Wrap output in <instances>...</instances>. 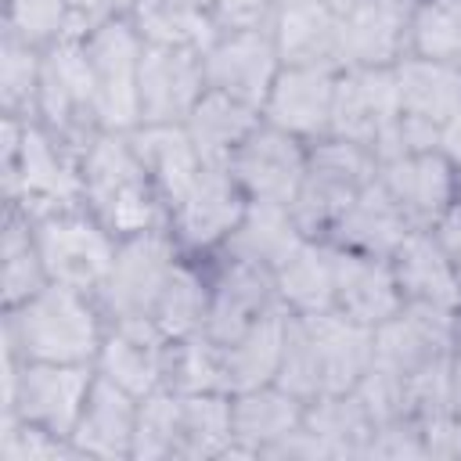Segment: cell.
Returning a JSON list of instances; mask_svg holds the SVG:
<instances>
[{
  "instance_id": "obj_1",
  "label": "cell",
  "mask_w": 461,
  "mask_h": 461,
  "mask_svg": "<svg viewBox=\"0 0 461 461\" xmlns=\"http://www.w3.org/2000/svg\"><path fill=\"white\" fill-rule=\"evenodd\" d=\"M104 331L108 321L90 292L50 281L32 299L4 310L0 342L22 360L94 364Z\"/></svg>"
},
{
  "instance_id": "obj_2",
  "label": "cell",
  "mask_w": 461,
  "mask_h": 461,
  "mask_svg": "<svg viewBox=\"0 0 461 461\" xmlns=\"http://www.w3.org/2000/svg\"><path fill=\"white\" fill-rule=\"evenodd\" d=\"M83 205L115 234L130 238L169 223V209L155 191L130 130H97L79 151Z\"/></svg>"
},
{
  "instance_id": "obj_3",
  "label": "cell",
  "mask_w": 461,
  "mask_h": 461,
  "mask_svg": "<svg viewBox=\"0 0 461 461\" xmlns=\"http://www.w3.org/2000/svg\"><path fill=\"white\" fill-rule=\"evenodd\" d=\"M0 184L4 205L22 209L29 220L83 205L79 148L54 137L43 122L22 115H0Z\"/></svg>"
},
{
  "instance_id": "obj_4",
  "label": "cell",
  "mask_w": 461,
  "mask_h": 461,
  "mask_svg": "<svg viewBox=\"0 0 461 461\" xmlns=\"http://www.w3.org/2000/svg\"><path fill=\"white\" fill-rule=\"evenodd\" d=\"M94 378H97L94 364L22 360L18 353L4 349L0 418H22L72 439V429L94 389Z\"/></svg>"
},
{
  "instance_id": "obj_5",
  "label": "cell",
  "mask_w": 461,
  "mask_h": 461,
  "mask_svg": "<svg viewBox=\"0 0 461 461\" xmlns=\"http://www.w3.org/2000/svg\"><path fill=\"white\" fill-rule=\"evenodd\" d=\"M375 173H378V158L371 148L342 137L313 140L299 194L292 202L299 227L313 238H324L335 227V220L353 205V198L375 180Z\"/></svg>"
},
{
  "instance_id": "obj_6",
  "label": "cell",
  "mask_w": 461,
  "mask_h": 461,
  "mask_svg": "<svg viewBox=\"0 0 461 461\" xmlns=\"http://www.w3.org/2000/svg\"><path fill=\"white\" fill-rule=\"evenodd\" d=\"M32 234L50 281L90 295L104 285L119 252V238L86 205L32 216Z\"/></svg>"
},
{
  "instance_id": "obj_7",
  "label": "cell",
  "mask_w": 461,
  "mask_h": 461,
  "mask_svg": "<svg viewBox=\"0 0 461 461\" xmlns=\"http://www.w3.org/2000/svg\"><path fill=\"white\" fill-rule=\"evenodd\" d=\"M83 50L94 76V104L101 130H137L140 126V58L144 36L130 22V14H112L97 29L83 36Z\"/></svg>"
},
{
  "instance_id": "obj_8",
  "label": "cell",
  "mask_w": 461,
  "mask_h": 461,
  "mask_svg": "<svg viewBox=\"0 0 461 461\" xmlns=\"http://www.w3.org/2000/svg\"><path fill=\"white\" fill-rule=\"evenodd\" d=\"M180 256H184V249L176 245L169 227H155V230L119 238L115 263H112L104 285L94 292L104 321L108 324L151 321L155 299H158V292H162V285H166V277H169V270L176 267Z\"/></svg>"
},
{
  "instance_id": "obj_9",
  "label": "cell",
  "mask_w": 461,
  "mask_h": 461,
  "mask_svg": "<svg viewBox=\"0 0 461 461\" xmlns=\"http://www.w3.org/2000/svg\"><path fill=\"white\" fill-rule=\"evenodd\" d=\"M36 122H43L54 137H61L79 151L101 130L97 104H94V76H90L83 40H61L43 47Z\"/></svg>"
},
{
  "instance_id": "obj_10",
  "label": "cell",
  "mask_w": 461,
  "mask_h": 461,
  "mask_svg": "<svg viewBox=\"0 0 461 461\" xmlns=\"http://www.w3.org/2000/svg\"><path fill=\"white\" fill-rule=\"evenodd\" d=\"M461 339V313L432 310V306H407L375 328V367L411 382L439 364L450 360Z\"/></svg>"
},
{
  "instance_id": "obj_11",
  "label": "cell",
  "mask_w": 461,
  "mask_h": 461,
  "mask_svg": "<svg viewBox=\"0 0 461 461\" xmlns=\"http://www.w3.org/2000/svg\"><path fill=\"white\" fill-rule=\"evenodd\" d=\"M202 65L209 90L263 108L285 61L267 25H241V29H220L216 40L202 50Z\"/></svg>"
},
{
  "instance_id": "obj_12",
  "label": "cell",
  "mask_w": 461,
  "mask_h": 461,
  "mask_svg": "<svg viewBox=\"0 0 461 461\" xmlns=\"http://www.w3.org/2000/svg\"><path fill=\"white\" fill-rule=\"evenodd\" d=\"M249 198L227 166H205L194 187L169 209V234L187 256H216L238 227Z\"/></svg>"
},
{
  "instance_id": "obj_13",
  "label": "cell",
  "mask_w": 461,
  "mask_h": 461,
  "mask_svg": "<svg viewBox=\"0 0 461 461\" xmlns=\"http://www.w3.org/2000/svg\"><path fill=\"white\" fill-rule=\"evenodd\" d=\"M306 155H310L306 140H299L270 122H259L241 140V148L230 155L227 169L249 202L292 205L299 194L303 173H306Z\"/></svg>"
},
{
  "instance_id": "obj_14",
  "label": "cell",
  "mask_w": 461,
  "mask_h": 461,
  "mask_svg": "<svg viewBox=\"0 0 461 461\" xmlns=\"http://www.w3.org/2000/svg\"><path fill=\"white\" fill-rule=\"evenodd\" d=\"M205 94V65L194 47L144 43L140 58V126H184L198 97Z\"/></svg>"
},
{
  "instance_id": "obj_15",
  "label": "cell",
  "mask_w": 461,
  "mask_h": 461,
  "mask_svg": "<svg viewBox=\"0 0 461 461\" xmlns=\"http://www.w3.org/2000/svg\"><path fill=\"white\" fill-rule=\"evenodd\" d=\"M205 263H209V321H205L209 339L230 342L267 313L285 310L277 299L274 270L230 256H205Z\"/></svg>"
},
{
  "instance_id": "obj_16",
  "label": "cell",
  "mask_w": 461,
  "mask_h": 461,
  "mask_svg": "<svg viewBox=\"0 0 461 461\" xmlns=\"http://www.w3.org/2000/svg\"><path fill=\"white\" fill-rule=\"evenodd\" d=\"M400 119V90L396 72L389 68H339L331 126L328 137H342L364 148H378V140Z\"/></svg>"
},
{
  "instance_id": "obj_17",
  "label": "cell",
  "mask_w": 461,
  "mask_h": 461,
  "mask_svg": "<svg viewBox=\"0 0 461 461\" xmlns=\"http://www.w3.org/2000/svg\"><path fill=\"white\" fill-rule=\"evenodd\" d=\"M414 0H353L339 18V68H389L407 54Z\"/></svg>"
},
{
  "instance_id": "obj_18",
  "label": "cell",
  "mask_w": 461,
  "mask_h": 461,
  "mask_svg": "<svg viewBox=\"0 0 461 461\" xmlns=\"http://www.w3.org/2000/svg\"><path fill=\"white\" fill-rule=\"evenodd\" d=\"M375 176L414 230H432L457 187V169L436 148L378 158Z\"/></svg>"
},
{
  "instance_id": "obj_19",
  "label": "cell",
  "mask_w": 461,
  "mask_h": 461,
  "mask_svg": "<svg viewBox=\"0 0 461 461\" xmlns=\"http://www.w3.org/2000/svg\"><path fill=\"white\" fill-rule=\"evenodd\" d=\"M339 68L324 65H281L259 115L263 122L313 144L328 137L331 126V101H335Z\"/></svg>"
},
{
  "instance_id": "obj_20",
  "label": "cell",
  "mask_w": 461,
  "mask_h": 461,
  "mask_svg": "<svg viewBox=\"0 0 461 461\" xmlns=\"http://www.w3.org/2000/svg\"><path fill=\"white\" fill-rule=\"evenodd\" d=\"M166 353L169 339L155 328V321H119L108 324L94 371L140 400L166 385Z\"/></svg>"
},
{
  "instance_id": "obj_21",
  "label": "cell",
  "mask_w": 461,
  "mask_h": 461,
  "mask_svg": "<svg viewBox=\"0 0 461 461\" xmlns=\"http://www.w3.org/2000/svg\"><path fill=\"white\" fill-rule=\"evenodd\" d=\"M389 263L407 306L461 313V263L439 245L432 230H411Z\"/></svg>"
},
{
  "instance_id": "obj_22",
  "label": "cell",
  "mask_w": 461,
  "mask_h": 461,
  "mask_svg": "<svg viewBox=\"0 0 461 461\" xmlns=\"http://www.w3.org/2000/svg\"><path fill=\"white\" fill-rule=\"evenodd\" d=\"M403 310L389 256H367L335 245V313L378 328Z\"/></svg>"
},
{
  "instance_id": "obj_23",
  "label": "cell",
  "mask_w": 461,
  "mask_h": 461,
  "mask_svg": "<svg viewBox=\"0 0 461 461\" xmlns=\"http://www.w3.org/2000/svg\"><path fill=\"white\" fill-rule=\"evenodd\" d=\"M339 18L324 0H274L267 29L285 65H324L339 68Z\"/></svg>"
},
{
  "instance_id": "obj_24",
  "label": "cell",
  "mask_w": 461,
  "mask_h": 461,
  "mask_svg": "<svg viewBox=\"0 0 461 461\" xmlns=\"http://www.w3.org/2000/svg\"><path fill=\"white\" fill-rule=\"evenodd\" d=\"M303 324H306L313 353H317L321 396L324 393H353L375 360V328L357 324L335 310L310 313V317H303Z\"/></svg>"
},
{
  "instance_id": "obj_25",
  "label": "cell",
  "mask_w": 461,
  "mask_h": 461,
  "mask_svg": "<svg viewBox=\"0 0 461 461\" xmlns=\"http://www.w3.org/2000/svg\"><path fill=\"white\" fill-rule=\"evenodd\" d=\"M306 414V400L281 389L277 382L230 393L234 418V454L230 457H267L281 439H288Z\"/></svg>"
},
{
  "instance_id": "obj_26",
  "label": "cell",
  "mask_w": 461,
  "mask_h": 461,
  "mask_svg": "<svg viewBox=\"0 0 461 461\" xmlns=\"http://www.w3.org/2000/svg\"><path fill=\"white\" fill-rule=\"evenodd\" d=\"M137 396L119 389L108 378H94V389L83 403V414L72 429V447L79 457L94 461H130L133 429H137Z\"/></svg>"
},
{
  "instance_id": "obj_27",
  "label": "cell",
  "mask_w": 461,
  "mask_h": 461,
  "mask_svg": "<svg viewBox=\"0 0 461 461\" xmlns=\"http://www.w3.org/2000/svg\"><path fill=\"white\" fill-rule=\"evenodd\" d=\"M400 119L436 140L443 119L461 104V68L418 54H403L396 65Z\"/></svg>"
},
{
  "instance_id": "obj_28",
  "label": "cell",
  "mask_w": 461,
  "mask_h": 461,
  "mask_svg": "<svg viewBox=\"0 0 461 461\" xmlns=\"http://www.w3.org/2000/svg\"><path fill=\"white\" fill-rule=\"evenodd\" d=\"M274 281L285 313L310 317L335 310V245L328 238L306 234L274 270Z\"/></svg>"
},
{
  "instance_id": "obj_29",
  "label": "cell",
  "mask_w": 461,
  "mask_h": 461,
  "mask_svg": "<svg viewBox=\"0 0 461 461\" xmlns=\"http://www.w3.org/2000/svg\"><path fill=\"white\" fill-rule=\"evenodd\" d=\"M414 227L403 220V212L396 209V202L385 194V187L375 176L324 238L339 249H353V252H367V256H393L396 245Z\"/></svg>"
},
{
  "instance_id": "obj_30",
  "label": "cell",
  "mask_w": 461,
  "mask_h": 461,
  "mask_svg": "<svg viewBox=\"0 0 461 461\" xmlns=\"http://www.w3.org/2000/svg\"><path fill=\"white\" fill-rule=\"evenodd\" d=\"M303 238H306V230L299 227L292 205L249 202L238 227L230 230V238L223 241V249L216 256H230V259H241V263L277 270Z\"/></svg>"
},
{
  "instance_id": "obj_31",
  "label": "cell",
  "mask_w": 461,
  "mask_h": 461,
  "mask_svg": "<svg viewBox=\"0 0 461 461\" xmlns=\"http://www.w3.org/2000/svg\"><path fill=\"white\" fill-rule=\"evenodd\" d=\"M130 137H133V148H137L155 191L162 194L166 209H173L205 169L187 130L184 126H137V130H130Z\"/></svg>"
},
{
  "instance_id": "obj_32",
  "label": "cell",
  "mask_w": 461,
  "mask_h": 461,
  "mask_svg": "<svg viewBox=\"0 0 461 461\" xmlns=\"http://www.w3.org/2000/svg\"><path fill=\"white\" fill-rule=\"evenodd\" d=\"M259 122H263L259 108L205 86V94L198 97V104L184 119V130H187V137H191V144L205 166H227L230 155L241 148V140Z\"/></svg>"
},
{
  "instance_id": "obj_33",
  "label": "cell",
  "mask_w": 461,
  "mask_h": 461,
  "mask_svg": "<svg viewBox=\"0 0 461 461\" xmlns=\"http://www.w3.org/2000/svg\"><path fill=\"white\" fill-rule=\"evenodd\" d=\"M151 321L169 342L205 331V321H209V263L205 259L187 252L176 259V267L169 270L155 299Z\"/></svg>"
},
{
  "instance_id": "obj_34",
  "label": "cell",
  "mask_w": 461,
  "mask_h": 461,
  "mask_svg": "<svg viewBox=\"0 0 461 461\" xmlns=\"http://www.w3.org/2000/svg\"><path fill=\"white\" fill-rule=\"evenodd\" d=\"M285 324H288V313L277 310V313H267L263 321H256L252 328H245L241 335H234L230 342H220L227 393H245L256 385H270L277 378Z\"/></svg>"
},
{
  "instance_id": "obj_35",
  "label": "cell",
  "mask_w": 461,
  "mask_h": 461,
  "mask_svg": "<svg viewBox=\"0 0 461 461\" xmlns=\"http://www.w3.org/2000/svg\"><path fill=\"white\" fill-rule=\"evenodd\" d=\"M303 425L321 443L324 457H367L375 418L357 393H324L306 403Z\"/></svg>"
},
{
  "instance_id": "obj_36",
  "label": "cell",
  "mask_w": 461,
  "mask_h": 461,
  "mask_svg": "<svg viewBox=\"0 0 461 461\" xmlns=\"http://www.w3.org/2000/svg\"><path fill=\"white\" fill-rule=\"evenodd\" d=\"M234 454L230 393H191L180 396L176 461H220Z\"/></svg>"
},
{
  "instance_id": "obj_37",
  "label": "cell",
  "mask_w": 461,
  "mask_h": 461,
  "mask_svg": "<svg viewBox=\"0 0 461 461\" xmlns=\"http://www.w3.org/2000/svg\"><path fill=\"white\" fill-rule=\"evenodd\" d=\"M126 14L144 36V43L205 50L220 32L209 0H137Z\"/></svg>"
},
{
  "instance_id": "obj_38",
  "label": "cell",
  "mask_w": 461,
  "mask_h": 461,
  "mask_svg": "<svg viewBox=\"0 0 461 461\" xmlns=\"http://www.w3.org/2000/svg\"><path fill=\"white\" fill-rule=\"evenodd\" d=\"M47 285H50V274L43 267V256H40V245H36V234H32V220L22 209L7 205L4 230H0V295H4V310L32 299Z\"/></svg>"
},
{
  "instance_id": "obj_39",
  "label": "cell",
  "mask_w": 461,
  "mask_h": 461,
  "mask_svg": "<svg viewBox=\"0 0 461 461\" xmlns=\"http://www.w3.org/2000/svg\"><path fill=\"white\" fill-rule=\"evenodd\" d=\"M180 396L191 393H227V378H223V346L216 339L202 335H187V339H173L169 353H166V385Z\"/></svg>"
},
{
  "instance_id": "obj_40",
  "label": "cell",
  "mask_w": 461,
  "mask_h": 461,
  "mask_svg": "<svg viewBox=\"0 0 461 461\" xmlns=\"http://www.w3.org/2000/svg\"><path fill=\"white\" fill-rule=\"evenodd\" d=\"M407 54L461 68V0H414Z\"/></svg>"
},
{
  "instance_id": "obj_41",
  "label": "cell",
  "mask_w": 461,
  "mask_h": 461,
  "mask_svg": "<svg viewBox=\"0 0 461 461\" xmlns=\"http://www.w3.org/2000/svg\"><path fill=\"white\" fill-rule=\"evenodd\" d=\"M40 61H43L40 47L11 32H0V115L36 119Z\"/></svg>"
},
{
  "instance_id": "obj_42",
  "label": "cell",
  "mask_w": 461,
  "mask_h": 461,
  "mask_svg": "<svg viewBox=\"0 0 461 461\" xmlns=\"http://www.w3.org/2000/svg\"><path fill=\"white\" fill-rule=\"evenodd\" d=\"M176 425H180V393L155 389L140 396L130 461H176Z\"/></svg>"
},
{
  "instance_id": "obj_43",
  "label": "cell",
  "mask_w": 461,
  "mask_h": 461,
  "mask_svg": "<svg viewBox=\"0 0 461 461\" xmlns=\"http://www.w3.org/2000/svg\"><path fill=\"white\" fill-rule=\"evenodd\" d=\"M4 32L40 50L61 40H83L65 0H4Z\"/></svg>"
},
{
  "instance_id": "obj_44",
  "label": "cell",
  "mask_w": 461,
  "mask_h": 461,
  "mask_svg": "<svg viewBox=\"0 0 461 461\" xmlns=\"http://www.w3.org/2000/svg\"><path fill=\"white\" fill-rule=\"evenodd\" d=\"M79 457L68 436L22 418H0V461H65Z\"/></svg>"
},
{
  "instance_id": "obj_45",
  "label": "cell",
  "mask_w": 461,
  "mask_h": 461,
  "mask_svg": "<svg viewBox=\"0 0 461 461\" xmlns=\"http://www.w3.org/2000/svg\"><path fill=\"white\" fill-rule=\"evenodd\" d=\"M367 457H429L421 425L414 418H393L375 425Z\"/></svg>"
},
{
  "instance_id": "obj_46",
  "label": "cell",
  "mask_w": 461,
  "mask_h": 461,
  "mask_svg": "<svg viewBox=\"0 0 461 461\" xmlns=\"http://www.w3.org/2000/svg\"><path fill=\"white\" fill-rule=\"evenodd\" d=\"M209 7L220 29H241V25H267L274 0H209Z\"/></svg>"
},
{
  "instance_id": "obj_47",
  "label": "cell",
  "mask_w": 461,
  "mask_h": 461,
  "mask_svg": "<svg viewBox=\"0 0 461 461\" xmlns=\"http://www.w3.org/2000/svg\"><path fill=\"white\" fill-rule=\"evenodd\" d=\"M432 234H436V238H439V245H443V249L461 263V173H457V187H454V194H450V202H447L443 216L436 220Z\"/></svg>"
},
{
  "instance_id": "obj_48",
  "label": "cell",
  "mask_w": 461,
  "mask_h": 461,
  "mask_svg": "<svg viewBox=\"0 0 461 461\" xmlns=\"http://www.w3.org/2000/svg\"><path fill=\"white\" fill-rule=\"evenodd\" d=\"M65 7H68V14H72L79 36H86L90 29H97L101 22H108L112 14H119L112 0H65Z\"/></svg>"
},
{
  "instance_id": "obj_49",
  "label": "cell",
  "mask_w": 461,
  "mask_h": 461,
  "mask_svg": "<svg viewBox=\"0 0 461 461\" xmlns=\"http://www.w3.org/2000/svg\"><path fill=\"white\" fill-rule=\"evenodd\" d=\"M436 151L461 173V104L443 119V126L436 133Z\"/></svg>"
},
{
  "instance_id": "obj_50",
  "label": "cell",
  "mask_w": 461,
  "mask_h": 461,
  "mask_svg": "<svg viewBox=\"0 0 461 461\" xmlns=\"http://www.w3.org/2000/svg\"><path fill=\"white\" fill-rule=\"evenodd\" d=\"M450 407H454V418H461V339L450 353Z\"/></svg>"
},
{
  "instance_id": "obj_51",
  "label": "cell",
  "mask_w": 461,
  "mask_h": 461,
  "mask_svg": "<svg viewBox=\"0 0 461 461\" xmlns=\"http://www.w3.org/2000/svg\"><path fill=\"white\" fill-rule=\"evenodd\" d=\"M112 4H115V11H119V14H126V11H130L137 0H112Z\"/></svg>"
},
{
  "instance_id": "obj_52",
  "label": "cell",
  "mask_w": 461,
  "mask_h": 461,
  "mask_svg": "<svg viewBox=\"0 0 461 461\" xmlns=\"http://www.w3.org/2000/svg\"><path fill=\"white\" fill-rule=\"evenodd\" d=\"M324 4H331V7H335V11H346V7H349V4H353V0H324Z\"/></svg>"
}]
</instances>
